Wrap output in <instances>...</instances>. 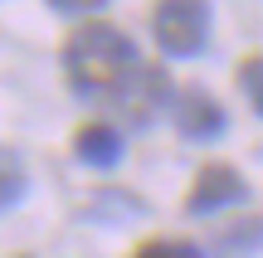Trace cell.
Returning <instances> with one entry per match:
<instances>
[{
	"instance_id": "obj_1",
	"label": "cell",
	"mask_w": 263,
	"mask_h": 258,
	"mask_svg": "<svg viewBox=\"0 0 263 258\" xmlns=\"http://www.w3.org/2000/svg\"><path fill=\"white\" fill-rule=\"evenodd\" d=\"M137 64H141L137 44L117 25H107V19L78 25L64 44V73H68V88L78 97H112Z\"/></svg>"
},
{
	"instance_id": "obj_2",
	"label": "cell",
	"mask_w": 263,
	"mask_h": 258,
	"mask_svg": "<svg viewBox=\"0 0 263 258\" xmlns=\"http://www.w3.org/2000/svg\"><path fill=\"white\" fill-rule=\"evenodd\" d=\"M151 29H156L161 54L190 58V54H200L205 39H210V5L205 0H156Z\"/></svg>"
},
{
	"instance_id": "obj_3",
	"label": "cell",
	"mask_w": 263,
	"mask_h": 258,
	"mask_svg": "<svg viewBox=\"0 0 263 258\" xmlns=\"http://www.w3.org/2000/svg\"><path fill=\"white\" fill-rule=\"evenodd\" d=\"M112 103H117V112H122L132 127H146L151 117L171 103V78H166V68L137 64V68L122 78V88L112 93Z\"/></svg>"
},
{
	"instance_id": "obj_4",
	"label": "cell",
	"mask_w": 263,
	"mask_h": 258,
	"mask_svg": "<svg viewBox=\"0 0 263 258\" xmlns=\"http://www.w3.org/2000/svg\"><path fill=\"white\" fill-rule=\"evenodd\" d=\"M244 195H249V185H244V175H239L234 166L210 161V166H200L195 185H190L185 210H190V214H215V210H224V205L244 200Z\"/></svg>"
},
{
	"instance_id": "obj_5",
	"label": "cell",
	"mask_w": 263,
	"mask_h": 258,
	"mask_svg": "<svg viewBox=\"0 0 263 258\" xmlns=\"http://www.w3.org/2000/svg\"><path fill=\"white\" fill-rule=\"evenodd\" d=\"M171 117H176L180 136H190V142H210V136L224 132V107H219L205 88H185V93L176 97V107H171Z\"/></svg>"
},
{
	"instance_id": "obj_6",
	"label": "cell",
	"mask_w": 263,
	"mask_h": 258,
	"mask_svg": "<svg viewBox=\"0 0 263 258\" xmlns=\"http://www.w3.org/2000/svg\"><path fill=\"white\" fill-rule=\"evenodd\" d=\"M73 156L83 166H93V171H112L117 161H122V136H117V127L107 122H88L73 132Z\"/></svg>"
},
{
	"instance_id": "obj_7",
	"label": "cell",
	"mask_w": 263,
	"mask_h": 258,
	"mask_svg": "<svg viewBox=\"0 0 263 258\" xmlns=\"http://www.w3.org/2000/svg\"><path fill=\"white\" fill-rule=\"evenodd\" d=\"M263 249V220H234L210 239V258H254Z\"/></svg>"
},
{
	"instance_id": "obj_8",
	"label": "cell",
	"mask_w": 263,
	"mask_h": 258,
	"mask_svg": "<svg viewBox=\"0 0 263 258\" xmlns=\"http://www.w3.org/2000/svg\"><path fill=\"white\" fill-rule=\"evenodd\" d=\"M20 195H25V166L10 146H0V210L20 205Z\"/></svg>"
},
{
	"instance_id": "obj_9",
	"label": "cell",
	"mask_w": 263,
	"mask_h": 258,
	"mask_svg": "<svg viewBox=\"0 0 263 258\" xmlns=\"http://www.w3.org/2000/svg\"><path fill=\"white\" fill-rule=\"evenodd\" d=\"M132 258H205V249L190 239H146V244H137Z\"/></svg>"
},
{
	"instance_id": "obj_10",
	"label": "cell",
	"mask_w": 263,
	"mask_h": 258,
	"mask_svg": "<svg viewBox=\"0 0 263 258\" xmlns=\"http://www.w3.org/2000/svg\"><path fill=\"white\" fill-rule=\"evenodd\" d=\"M239 88L254 97V107L263 112V54H254V58H244V64H239Z\"/></svg>"
},
{
	"instance_id": "obj_11",
	"label": "cell",
	"mask_w": 263,
	"mask_h": 258,
	"mask_svg": "<svg viewBox=\"0 0 263 258\" xmlns=\"http://www.w3.org/2000/svg\"><path fill=\"white\" fill-rule=\"evenodd\" d=\"M54 10H64V15H88V10H98V5H107V0H49Z\"/></svg>"
}]
</instances>
